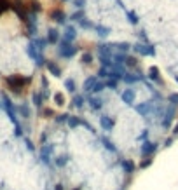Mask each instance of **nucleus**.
<instances>
[{
  "label": "nucleus",
  "instance_id": "obj_1",
  "mask_svg": "<svg viewBox=\"0 0 178 190\" xmlns=\"http://www.w3.org/2000/svg\"><path fill=\"white\" fill-rule=\"evenodd\" d=\"M5 4H7L5 0H0V14H2L4 11H5Z\"/></svg>",
  "mask_w": 178,
  "mask_h": 190
}]
</instances>
